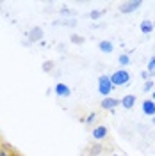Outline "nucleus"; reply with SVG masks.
Masks as SVG:
<instances>
[{
	"mask_svg": "<svg viewBox=\"0 0 155 156\" xmlns=\"http://www.w3.org/2000/svg\"><path fill=\"white\" fill-rule=\"evenodd\" d=\"M111 82H112L114 87H116V85H127V83L130 82V73H128L127 69H116V71L111 75Z\"/></svg>",
	"mask_w": 155,
	"mask_h": 156,
	"instance_id": "nucleus-1",
	"label": "nucleus"
},
{
	"mask_svg": "<svg viewBox=\"0 0 155 156\" xmlns=\"http://www.w3.org/2000/svg\"><path fill=\"white\" fill-rule=\"evenodd\" d=\"M112 89H114V85H112L109 75H102V76L98 78V92H100L102 96L107 98L111 92H112Z\"/></svg>",
	"mask_w": 155,
	"mask_h": 156,
	"instance_id": "nucleus-2",
	"label": "nucleus"
},
{
	"mask_svg": "<svg viewBox=\"0 0 155 156\" xmlns=\"http://www.w3.org/2000/svg\"><path fill=\"white\" fill-rule=\"evenodd\" d=\"M141 5H143L141 0H128V2H123L119 5V12L121 14H130V12H134L136 9H139Z\"/></svg>",
	"mask_w": 155,
	"mask_h": 156,
	"instance_id": "nucleus-3",
	"label": "nucleus"
},
{
	"mask_svg": "<svg viewBox=\"0 0 155 156\" xmlns=\"http://www.w3.org/2000/svg\"><path fill=\"white\" fill-rule=\"evenodd\" d=\"M118 105H121V99H116V98H104L100 103V107L104 110H114Z\"/></svg>",
	"mask_w": 155,
	"mask_h": 156,
	"instance_id": "nucleus-4",
	"label": "nucleus"
},
{
	"mask_svg": "<svg viewBox=\"0 0 155 156\" xmlns=\"http://www.w3.org/2000/svg\"><path fill=\"white\" fill-rule=\"evenodd\" d=\"M91 135L95 140H104L107 135H109V129L105 126H95L93 128V131H91Z\"/></svg>",
	"mask_w": 155,
	"mask_h": 156,
	"instance_id": "nucleus-5",
	"label": "nucleus"
},
{
	"mask_svg": "<svg viewBox=\"0 0 155 156\" xmlns=\"http://www.w3.org/2000/svg\"><path fill=\"white\" fill-rule=\"evenodd\" d=\"M143 112L146 115L155 117V99H145L143 101Z\"/></svg>",
	"mask_w": 155,
	"mask_h": 156,
	"instance_id": "nucleus-6",
	"label": "nucleus"
},
{
	"mask_svg": "<svg viewBox=\"0 0 155 156\" xmlns=\"http://www.w3.org/2000/svg\"><path fill=\"white\" fill-rule=\"evenodd\" d=\"M54 90H55V94H57L59 98H68L70 94H71V90H70V87L66 83H55Z\"/></svg>",
	"mask_w": 155,
	"mask_h": 156,
	"instance_id": "nucleus-7",
	"label": "nucleus"
},
{
	"mask_svg": "<svg viewBox=\"0 0 155 156\" xmlns=\"http://www.w3.org/2000/svg\"><path fill=\"white\" fill-rule=\"evenodd\" d=\"M121 105L125 108H134V105H136V96L134 94H127V96H123L121 98Z\"/></svg>",
	"mask_w": 155,
	"mask_h": 156,
	"instance_id": "nucleus-8",
	"label": "nucleus"
},
{
	"mask_svg": "<svg viewBox=\"0 0 155 156\" xmlns=\"http://www.w3.org/2000/svg\"><path fill=\"white\" fill-rule=\"evenodd\" d=\"M29 39L30 41H39V39L43 37V30H41V27H34L32 30H29Z\"/></svg>",
	"mask_w": 155,
	"mask_h": 156,
	"instance_id": "nucleus-9",
	"label": "nucleus"
},
{
	"mask_svg": "<svg viewBox=\"0 0 155 156\" xmlns=\"http://www.w3.org/2000/svg\"><path fill=\"white\" fill-rule=\"evenodd\" d=\"M139 29H141L143 34H150V32H153V21H150V20H143L141 25H139Z\"/></svg>",
	"mask_w": 155,
	"mask_h": 156,
	"instance_id": "nucleus-10",
	"label": "nucleus"
},
{
	"mask_svg": "<svg viewBox=\"0 0 155 156\" xmlns=\"http://www.w3.org/2000/svg\"><path fill=\"white\" fill-rule=\"evenodd\" d=\"M98 48L102 50L104 53H112L114 44H112V41H100V43H98Z\"/></svg>",
	"mask_w": 155,
	"mask_h": 156,
	"instance_id": "nucleus-11",
	"label": "nucleus"
},
{
	"mask_svg": "<svg viewBox=\"0 0 155 156\" xmlns=\"http://www.w3.org/2000/svg\"><path fill=\"white\" fill-rule=\"evenodd\" d=\"M70 41H71L73 44H82V43H84V37L78 36V34H71V36H70Z\"/></svg>",
	"mask_w": 155,
	"mask_h": 156,
	"instance_id": "nucleus-12",
	"label": "nucleus"
},
{
	"mask_svg": "<svg viewBox=\"0 0 155 156\" xmlns=\"http://www.w3.org/2000/svg\"><path fill=\"white\" fill-rule=\"evenodd\" d=\"M118 62H119V66H128V64H130V57H128L127 53H123V55L118 57Z\"/></svg>",
	"mask_w": 155,
	"mask_h": 156,
	"instance_id": "nucleus-13",
	"label": "nucleus"
},
{
	"mask_svg": "<svg viewBox=\"0 0 155 156\" xmlns=\"http://www.w3.org/2000/svg\"><path fill=\"white\" fill-rule=\"evenodd\" d=\"M146 71H148L150 75H153V73H155V55L148 60V69H146Z\"/></svg>",
	"mask_w": 155,
	"mask_h": 156,
	"instance_id": "nucleus-14",
	"label": "nucleus"
},
{
	"mask_svg": "<svg viewBox=\"0 0 155 156\" xmlns=\"http://www.w3.org/2000/svg\"><path fill=\"white\" fill-rule=\"evenodd\" d=\"M102 16H104V11H91V12H89V18L91 20H98V18H102Z\"/></svg>",
	"mask_w": 155,
	"mask_h": 156,
	"instance_id": "nucleus-15",
	"label": "nucleus"
},
{
	"mask_svg": "<svg viewBox=\"0 0 155 156\" xmlns=\"http://www.w3.org/2000/svg\"><path fill=\"white\" fill-rule=\"evenodd\" d=\"M54 66H55V64H54V62H52V60H47V62H45V64H43V71H45V73H48L50 69L54 68Z\"/></svg>",
	"mask_w": 155,
	"mask_h": 156,
	"instance_id": "nucleus-16",
	"label": "nucleus"
},
{
	"mask_svg": "<svg viewBox=\"0 0 155 156\" xmlns=\"http://www.w3.org/2000/svg\"><path fill=\"white\" fill-rule=\"evenodd\" d=\"M146 92H150V90H153V80H146L145 82V87H143Z\"/></svg>",
	"mask_w": 155,
	"mask_h": 156,
	"instance_id": "nucleus-17",
	"label": "nucleus"
},
{
	"mask_svg": "<svg viewBox=\"0 0 155 156\" xmlns=\"http://www.w3.org/2000/svg\"><path fill=\"white\" fill-rule=\"evenodd\" d=\"M61 14H62V16H75V12L70 11L68 7H62V9H61Z\"/></svg>",
	"mask_w": 155,
	"mask_h": 156,
	"instance_id": "nucleus-18",
	"label": "nucleus"
},
{
	"mask_svg": "<svg viewBox=\"0 0 155 156\" xmlns=\"http://www.w3.org/2000/svg\"><path fill=\"white\" fill-rule=\"evenodd\" d=\"M141 78H143V80H148V78H150V73H148V71H143V73H141Z\"/></svg>",
	"mask_w": 155,
	"mask_h": 156,
	"instance_id": "nucleus-19",
	"label": "nucleus"
},
{
	"mask_svg": "<svg viewBox=\"0 0 155 156\" xmlns=\"http://www.w3.org/2000/svg\"><path fill=\"white\" fill-rule=\"evenodd\" d=\"M95 117H96V114H91V115H89V117H87V119H86V122H91V121H93Z\"/></svg>",
	"mask_w": 155,
	"mask_h": 156,
	"instance_id": "nucleus-20",
	"label": "nucleus"
},
{
	"mask_svg": "<svg viewBox=\"0 0 155 156\" xmlns=\"http://www.w3.org/2000/svg\"><path fill=\"white\" fill-rule=\"evenodd\" d=\"M152 119H153V124H155V117H152Z\"/></svg>",
	"mask_w": 155,
	"mask_h": 156,
	"instance_id": "nucleus-21",
	"label": "nucleus"
},
{
	"mask_svg": "<svg viewBox=\"0 0 155 156\" xmlns=\"http://www.w3.org/2000/svg\"><path fill=\"white\" fill-rule=\"evenodd\" d=\"M153 29H155V21H153Z\"/></svg>",
	"mask_w": 155,
	"mask_h": 156,
	"instance_id": "nucleus-22",
	"label": "nucleus"
}]
</instances>
